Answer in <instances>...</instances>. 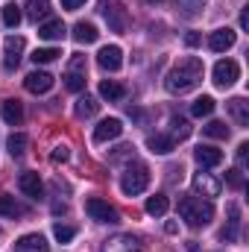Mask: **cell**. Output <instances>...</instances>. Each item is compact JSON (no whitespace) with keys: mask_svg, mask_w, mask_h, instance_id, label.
<instances>
[{"mask_svg":"<svg viewBox=\"0 0 249 252\" xmlns=\"http://www.w3.org/2000/svg\"><path fill=\"white\" fill-rule=\"evenodd\" d=\"M202 73H205L202 59L187 56V59H182L179 64H173V67L167 70V76H164V88H167L170 94H187V91H193V88L202 82Z\"/></svg>","mask_w":249,"mask_h":252,"instance_id":"cell-1","label":"cell"},{"mask_svg":"<svg viewBox=\"0 0 249 252\" xmlns=\"http://www.w3.org/2000/svg\"><path fill=\"white\" fill-rule=\"evenodd\" d=\"M179 217L193 229L208 226L211 217H214V205L208 199H202V196H182L179 199Z\"/></svg>","mask_w":249,"mask_h":252,"instance_id":"cell-2","label":"cell"},{"mask_svg":"<svg viewBox=\"0 0 249 252\" xmlns=\"http://www.w3.org/2000/svg\"><path fill=\"white\" fill-rule=\"evenodd\" d=\"M147 185H150V170H147L144 164L129 167L124 176H121V190H124L126 196H138V193H144Z\"/></svg>","mask_w":249,"mask_h":252,"instance_id":"cell-3","label":"cell"},{"mask_svg":"<svg viewBox=\"0 0 249 252\" xmlns=\"http://www.w3.org/2000/svg\"><path fill=\"white\" fill-rule=\"evenodd\" d=\"M238 79H241V64L235 62V59H220V62L214 64V85L217 88H229Z\"/></svg>","mask_w":249,"mask_h":252,"instance_id":"cell-4","label":"cell"},{"mask_svg":"<svg viewBox=\"0 0 249 252\" xmlns=\"http://www.w3.org/2000/svg\"><path fill=\"white\" fill-rule=\"evenodd\" d=\"M85 211H88V217L97 220V223H118V211H115L106 199H100V196L85 199Z\"/></svg>","mask_w":249,"mask_h":252,"instance_id":"cell-5","label":"cell"},{"mask_svg":"<svg viewBox=\"0 0 249 252\" xmlns=\"http://www.w3.org/2000/svg\"><path fill=\"white\" fill-rule=\"evenodd\" d=\"M24 38L21 35H6V44H3V67L12 73L18 64H21V56H24Z\"/></svg>","mask_w":249,"mask_h":252,"instance_id":"cell-6","label":"cell"},{"mask_svg":"<svg viewBox=\"0 0 249 252\" xmlns=\"http://www.w3.org/2000/svg\"><path fill=\"white\" fill-rule=\"evenodd\" d=\"M103 18L112 32H126V27H129V15L121 3H103Z\"/></svg>","mask_w":249,"mask_h":252,"instance_id":"cell-7","label":"cell"},{"mask_svg":"<svg viewBox=\"0 0 249 252\" xmlns=\"http://www.w3.org/2000/svg\"><path fill=\"white\" fill-rule=\"evenodd\" d=\"M97 64H100L103 70H109V73L121 70V67H124V50H121L118 44H106V47H100V53H97Z\"/></svg>","mask_w":249,"mask_h":252,"instance_id":"cell-8","label":"cell"},{"mask_svg":"<svg viewBox=\"0 0 249 252\" xmlns=\"http://www.w3.org/2000/svg\"><path fill=\"white\" fill-rule=\"evenodd\" d=\"M235 41H238V32H235V30H229V27L214 30V32L208 35V47H211L214 53H226V50H232V47H235Z\"/></svg>","mask_w":249,"mask_h":252,"instance_id":"cell-9","label":"cell"},{"mask_svg":"<svg viewBox=\"0 0 249 252\" xmlns=\"http://www.w3.org/2000/svg\"><path fill=\"white\" fill-rule=\"evenodd\" d=\"M24 88H27L30 94H47V91L53 88V76H50L47 70H32V73H27Z\"/></svg>","mask_w":249,"mask_h":252,"instance_id":"cell-10","label":"cell"},{"mask_svg":"<svg viewBox=\"0 0 249 252\" xmlns=\"http://www.w3.org/2000/svg\"><path fill=\"white\" fill-rule=\"evenodd\" d=\"M121 132H124V124H121L118 118H106V121H100L97 129H94V141H97V144H106V141L121 138Z\"/></svg>","mask_w":249,"mask_h":252,"instance_id":"cell-11","label":"cell"},{"mask_svg":"<svg viewBox=\"0 0 249 252\" xmlns=\"http://www.w3.org/2000/svg\"><path fill=\"white\" fill-rule=\"evenodd\" d=\"M141 250V241L135 235H115L103 244V252H138Z\"/></svg>","mask_w":249,"mask_h":252,"instance_id":"cell-12","label":"cell"},{"mask_svg":"<svg viewBox=\"0 0 249 252\" xmlns=\"http://www.w3.org/2000/svg\"><path fill=\"white\" fill-rule=\"evenodd\" d=\"M193 158H196L199 167H217V164H223V153L217 147H208V144H199L193 150Z\"/></svg>","mask_w":249,"mask_h":252,"instance_id":"cell-13","label":"cell"},{"mask_svg":"<svg viewBox=\"0 0 249 252\" xmlns=\"http://www.w3.org/2000/svg\"><path fill=\"white\" fill-rule=\"evenodd\" d=\"M15 252H50V244H47V238L44 235H24V238H18L15 241Z\"/></svg>","mask_w":249,"mask_h":252,"instance_id":"cell-14","label":"cell"},{"mask_svg":"<svg viewBox=\"0 0 249 252\" xmlns=\"http://www.w3.org/2000/svg\"><path fill=\"white\" fill-rule=\"evenodd\" d=\"M193 190L202 193V196H220L223 185H220L211 173H196V176H193Z\"/></svg>","mask_w":249,"mask_h":252,"instance_id":"cell-15","label":"cell"},{"mask_svg":"<svg viewBox=\"0 0 249 252\" xmlns=\"http://www.w3.org/2000/svg\"><path fill=\"white\" fill-rule=\"evenodd\" d=\"M18 185H21V190H24L30 199H41V193H44V185H41V176H38V173H21Z\"/></svg>","mask_w":249,"mask_h":252,"instance_id":"cell-16","label":"cell"},{"mask_svg":"<svg viewBox=\"0 0 249 252\" xmlns=\"http://www.w3.org/2000/svg\"><path fill=\"white\" fill-rule=\"evenodd\" d=\"M64 24L59 18H50V21H44L41 27H38V38H44V41H62L64 38Z\"/></svg>","mask_w":249,"mask_h":252,"instance_id":"cell-17","label":"cell"},{"mask_svg":"<svg viewBox=\"0 0 249 252\" xmlns=\"http://www.w3.org/2000/svg\"><path fill=\"white\" fill-rule=\"evenodd\" d=\"M0 118L9 126H21V121H24V106H21L18 100H6V103L0 106Z\"/></svg>","mask_w":249,"mask_h":252,"instance_id":"cell-18","label":"cell"},{"mask_svg":"<svg viewBox=\"0 0 249 252\" xmlns=\"http://www.w3.org/2000/svg\"><path fill=\"white\" fill-rule=\"evenodd\" d=\"M238 232H241V211H238V205H229V226L220 232V238L226 244H235L238 241Z\"/></svg>","mask_w":249,"mask_h":252,"instance_id":"cell-19","label":"cell"},{"mask_svg":"<svg viewBox=\"0 0 249 252\" xmlns=\"http://www.w3.org/2000/svg\"><path fill=\"white\" fill-rule=\"evenodd\" d=\"M229 115H232V121L238 126H247L249 124V103L244 97H232L229 100Z\"/></svg>","mask_w":249,"mask_h":252,"instance_id":"cell-20","label":"cell"},{"mask_svg":"<svg viewBox=\"0 0 249 252\" xmlns=\"http://www.w3.org/2000/svg\"><path fill=\"white\" fill-rule=\"evenodd\" d=\"M147 147H150V153H156V156H167V153H173L176 141H173L170 135H150V138H147Z\"/></svg>","mask_w":249,"mask_h":252,"instance_id":"cell-21","label":"cell"},{"mask_svg":"<svg viewBox=\"0 0 249 252\" xmlns=\"http://www.w3.org/2000/svg\"><path fill=\"white\" fill-rule=\"evenodd\" d=\"M73 38H76L79 44H94V41L100 38V32H97V27H94V24L79 21V24L73 27Z\"/></svg>","mask_w":249,"mask_h":252,"instance_id":"cell-22","label":"cell"},{"mask_svg":"<svg viewBox=\"0 0 249 252\" xmlns=\"http://www.w3.org/2000/svg\"><path fill=\"white\" fill-rule=\"evenodd\" d=\"M27 147H30V138H27L24 132H12V135L6 138V150H9L12 158H21V156L27 153Z\"/></svg>","mask_w":249,"mask_h":252,"instance_id":"cell-23","label":"cell"},{"mask_svg":"<svg viewBox=\"0 0 249 252\" xmlns=\"http://www.w3.org/2000/svg\"><path fill=\"white\" fill-rule=\"evenodd\" d=\"M126 88L121 82H115V79H103L100 82V97L103 100H109V103H118V100H124Z\"/></svg>","mask_w":249,"mask_h":252,"instance_id":"cell-24","label":"cell"},{"mask_svg":"<svg viewBox=\"0 0 249 252\" xmlns=\"http://www.w3.org/2000/svg\"><path fill=\"white\" fill-rule=\"evenodd\" d=\"M97 109H100V103H97L94 97H88V94H85V97H79V100H76V106H73V112H76V118H79V121L94 118V115H97Z\"/></svg>","mask_w":249,"mask_h":252,"instance_id":"cell-25","label":"cell"},{"mask_svg":"<svg viewBox=\"0 0 249 252\" xmlns=\"http://www.w3.org/2000/svg\"><path fill=\"white\" fill-rule=\"evenodd\" d=\"M211 112H214V97H208V94H202V97H196L190 103V115L193 118H208Z\"/></svg>","mask_w":249,"mask_h":252,"instance_id":"cell-26","label":"cell"},{"mask_svg":"<svg viewBox=\"0 0 249 252\" xmlns=\"http://www.w3.org/2000/svg\"><path fill=\"white\" fill-rule=\"evenodd\" d=\"M167 208H170V202H167V196H164V193H156V196H150V199H147V214H153V217H164V214H167Z\"/></svg>","mask_w":249,"mask_h":252,"instance_id":"cell-27","label":"cell"},{"mask_svg":"<svg viewBox=\"0 0 249 252\" xmlns=\"http://www.w3.org/2000/svg\"><path fill=\"white\" fill-rule=\"evenodd\" d=\"M170 138L173 141H185V138H190V124H187L185 118H170Z\"/></svg>","mask_w":249,"mask_h":252,"instance_id":"cell-28","label":"cell"},{"mask_svg":"<svg viewBox=\"0 0 249 252\" xmlns=\"http://www.w3.org/2000/svg\"><path fill=\"white\" fill-rule=\"evenodd\" d=\"M0 214L15 220V217H21V214H24V208L15 202V196H6V193H3V196H0Z\"/></svg>","mask_w":249,"mask_h":252,"instance_id":"cell-29","label":"cell"},{"mask_svg":"<svg viewBox=\"0 0 249 252\" xmlns=\"http://www.w3.org/2000/svg\"><path fill=\"white\" fill-rule=\"evenodd\" d=\"M59 56H62V53H59L56 47H38V50L30 56V59H32L35 64H50V62H56Z\"/></svg>","mask_w":249,"mask_h":252,"instance_id":"cell-30","label":"cell"},{"mask_svg":"<svg viewBox=\"0 0 249 252\" xmlns=\"http://www.w3.org/2000/svg\"><path fill=\"white\" fill-rule=\"evenodd\" d=\"M3 24H6L9 30H15V27L21 24V6H18V3H6V6H3Z\"/></svg>","mask_w":249,"mask_h":252,"instance_id":"cell-31","label":"cell"},{"mask_svg":"<svg viewBox=\"0 0 249 252\" xmlns=\"http://www.w3.org/2000/svg\"><path fill=\"white\" fill-rule=\"evenodd\" d=\"M64 85L70 91H82L85 88V70H67L64 73Z\"/></svg>","mask_w":249,"mask_h":252,"instance_id":"cell-32","label":"cell"},{"mask_svg":"<svg viewBox=\"0 0 249 252\" xmlns=\"http://www.w3.org/2000/svg\"><path fill=\"white\" fill-rule=\"evenodd\" d=\"M73 235H76V229H73V226H67V223H56V226H53V238H56L59 244H70V241H73Z\"/></svg>","mask_w":249,"mask_h":252,"instance_id":"cell-33","label":"cell"},{"mask_svg":"<svg viewBox=\"0 0 249 252\" xmlns=\"http://www.w3.org/2000/svg\"><path fill=\"white\" fill-rule=\"evenodd\" d=\"M202 132L208 138H229V126L223 124V121H211L208 126H202Z\"/></svg>","mask_w":249,"mask_h":252,"instance_id":"cell-34","label":"cell"},{"mask_svg":"<svg viewBox=\"0 0 249 252\" xmlns=\"http://www.w3.org/2000/svg\"><path fill=\"white\" fill-rule=\"evenodd\" d=\"M50 15V3L47 0H30V18L38 21V18H47Z\"/></svg>","mask_w":249,"mask_h":252,"instance_id":"cell-35","label":"cell"},{"mask_svg":"<svg viewBox=\"0 0 249 252\" xmlns=\"http://www.w3.org/2000/svg\"><path fill=\"white\" fill-rule=\"evenodd\" d=\"M50 158H53L56 164H59V161H67V158H70V150H67L64 144H59V147H53V153H50Z\"/></svg>","mask_w":249,"mask_h":252,"instance_id":"cell-36","label":"cell"},{"mask_svg":"<svg viewBox=\"0 0 249 252\" xmlns=\"http://www.w3.org/2000/svg\"><path fill=\"white\" fill-rule=\"evenodd\" d=\"M229 185H232V188H244V176H241V167L229 170Z\"/></svg>","mask_w":249,"mask_h":252,"instance_id":"cell-37","label":"cell"},{"mask_svg":"<svg viewBox=\"0 0 249 252\" xmlns=\"http://www.w3.org/2000/svg\"><path fill=\"white\" fill-rule=\"evenodd\" d=\"M199 41H202V35H199V32H187V35H185L187 47H199Z\"/></svg>","mask_w":249,"mask_h":252,"instance_id":"cell-38","label":"cell"},{"mask_svg":"<svg viewBox=\"0 0 249 252\" xmlns=\"http://www.w3.org/2000/svg\"><path fill=\"white\" fill-rule=\"evenodd\" d=\"M247 150H249V144H247V141H244V144L238 147V161H241V164L247 161Z\"/></svg>","mask_w":249,"mask_h":252,"instance_id":"cell-39","label":"cell"},{"mask_svg":"<svg viewBox=\"0 0 249 252\" xmlns=\"http://www.w3.org/2000/svg\"><path fill=\"white\" fill-rule=\"evenodd\" d=\"M64 9H79V6H85V0H62Z\"/></svg>","mask_w":249,"mask_h":252,"instance_id":"cell-40","label":"cell"},{"mask_svg":"<svg viewBox=\"0 0 249 252\" xmlns=\"http://www.w3.org/2000/svg\"><path fill=\"white\" fill-rule=\"evenodd\" d=\"M124 156H132V147H118V153H115L112 158L118 161V158H124Z\"/></svg>","mask_w":249,"mask_h":252,"instance_id":"cell-41","label":"cell"},{"mask_svg":"<svg viewBox=\"0 0 249 252\" xmlns=\"http://www.w3.org/2000/svg\"><path fill=\"white\" fill-rule=\"evenodd\" d=\"M164 232H167V235H176V232H179V226H176V223H173V220H170V223H167V226H164Z\"/></svg>","mask_w":249,"mask_h":252,"instance_id":"cell-42","label":"cell"},{"mask_svg":"<svg viewBox=\"0 0 249 252\" xmlns=\"http://www.w3.org/2000/svg\"><path fill=\"white\" fill-rule=\"evenodd\" d=\"M241 27H244V30L249 27V15H247V12H241Z\"/></svg>","mask_w":249,"mask_h":252,"instance_id":"cell-43","label":"cell"}]
</instances>
